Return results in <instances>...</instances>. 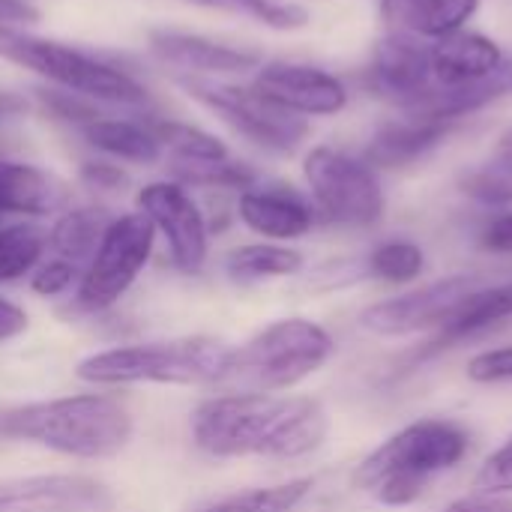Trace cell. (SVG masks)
<instances>
[{"mask_svg":"<svg viewBox=\"0 0 512 512\" xmlns=\"http://www.w3.org/2000/svg\"><path fill=\"white\" fill-rule=\"evenodd\" d=\"M192 438L213 459H300L324 444L327 414L309 396L225 393L195 411Z\"/></svg>","mask_w":512,"mask_h":512,"instance_id":"6da1fadb","label":"cell"},{"mask_svg":"<svg viewBox=\"0 0 512 512\" xmlns=\"http://www.w3.org/2000/svg\"><path fill=\"white\" fill-rule=\"evenodd\" d=\"M0 438L72 459H111L129 444L132 417L111 396H63L0 411Z\"/></svg>","mask_w":512,"mask_h":512,"instance_id":"7a4b0ae2","label":"cell"},{"mask_svg":"<svg viewBox=\"0 0 512 512\" xmlns=\"http://www.w3.org/2000/svg\"><path fill=\"white\" fill-rule=\"evenodd\" d=\"M471 447V435L447 420H420L387 438L366 456L354 474V486L372 492L387 507L414 504L429 480L456 468Z\"/></svg>","mask_w":512,"mask_h":512,"instance_id":"3957f363","label":"cell"},{"mask_svg":"<svg viewBox=\"0 0 512 512\" xmlns=\"http://www.w3.org/2000/svg\"><path fill=\"white\" fill-rule=\"evenodd\" d=\"M234 348L213 336H186L171 342L126 345L90 354L78 363L75 375L87 384L123 387V384H177L210 387L228 372Z\"/></svg>","mask_w":512,"mask_h":512,"instance_id":"277c9868","label":"cell"},{"mask_svg":"<svg viewBox=\"0 0 512 512\" xmlns=\"http://www.w3.org/2000/svg\"><path fill=\"white\" fill-rule=\"evenodd\" d=\"M333 348V336L315 321H276L252 336L246 345L234 348L219 387H228V393L288 390L318 372L333 357Z\"/></svg>","mask_w":512,"mask_h":512,"instance_id":"5b68a950","label":"cell"},{"mask_svg":"<svg viewBox=\"0 0 512 512\" xmlns=\"http://www.w3.org/2000/svg\"><path fill=\"white\" fill-rule=\"evenodd\" d=\"M0 57L51 81L57 90H69L93 102L132 108L150 102L147 90L129 72L66 42L42 39L15 27H0Z\"/></svg>","mask_w":512,"mask_h":512,"instance_id":"8992f818","label":"cell"},{"mask_svg":"<svg viewBox=\"0 0 512 512\" xmlns=\"http://www.w3.org/2000/svg\"><path fill=\"white\" fill-rule=\"evenodd\" d=\"M177 84L189 99L201 102L222 123H228L237 135H243L249 144H255L267 153L288 156L309 135L306 117L291 114V111L279 108L276 102L264 99L252 84L237 87L228 81L192 78V75H177Z\"/></svg>","mask_w":512,"mask_h":512,"instance_id":"52a82bcc","label":"cell"},{"mask_svg":"<svg viewBox=\"0 0 512 512\" xmlns=\"http://www.w3.org/2000/svg\"><path fill=\"white\" fill-rule=\"evenodd\" d=\"M315 213L333 225L369 228L384 216V189L375 168L339 147H312L303 159Z\"/></svg>","mask_w":512,"mask_h":512,"instance_id":"ba28073f","label":"cell"},{"mask_svg":"<svg viewBox=\"0 0 512 512\" xmlns=\"http://www.w3.org/2000/svg\"><path fill=\"white\" fill-rule=\"evenodd\" d=\"M156 228L144 213H126L111 219L105 228L87 270L78 282V306L90 312L111 309L138 279L150 252H153Z\"/></svg>","mask_w":512,"mask_h":512,"instance_id":"9c48e42d","label":"cell"},{"mask_svg":"<svg viewBox=\"0 0 512 512\" xmlns=\"http://www.w3.org/2000/svg\"><path fill=\"white\" fill-rule=\"evenodd\" d=\"M138 207L153 222V228L165 237L174 267L180 273H201L207 261L210 228L201 207L186 192V186L174 180L150 183L141 189Z\"/></svg>","mask_w":512,"mask_h":512,"instance_id":"30bf717a","label":"cell"},{"mask_svg":"<svg viewBox=\"0 0 512 512\" xmlns=\"http://www.w3.org/2000/svg\"><path fill=\"white\" fill-rule=\"evenodd\" d=\"M480 276H447L402 297L375 303L363 312V327L381 336H408L420 330H438L477 288Z\"/></svg>","mask_w":512,"mask_h":512,"instance_id":"8fae6325","label":"cell"},{"mask_svg":"<svg viewBox=\"0 0 512 512\" xmlns=\"http://www.w3.org/2000/svg\"><path fill=\"white\" fill-rule=\"evenodd\" d=\"M252 87L264 99L300 117H333L348 105V90L342 78L309 63H261L252 78Z\"/></svg>","mask_w":512,"mask_h":512,"instance_id":"7c38bea8","label":"cell"},{"mask_svg":"<svg viewBox=\"0 0 512 512\" xmlns=\"http://www.w3.org/2000/svg\"><path fill=\"white\" fill-rule=\"evenodd\" d=\"M363 84L369 93L399 105L402 111L414 108L435 87L429 48L408 33L387 36L384 42H378L372 63L366 66Z\"/></svg>","mask_w":512,"mask_h":512,"instance_id":"4fadbf2b","label":"cell"},{"mask_svg":"<svg viewBox=\"0 0 512 512\" xmlns=\"http://www.w3.org/2000/svg\"><path fill=\"white\" fill-rule=\"evenodd\" d=\"M108 504V489L81 474L0 480V512H102Z\"/></svg>","mask_w":512,"mask_h":512,"instance_id":"5bb4252c","label":"cell"},{"mask_svg":"<svg viewBox=\"0 0 512 512\" xmlns=\"http://www.w3.org/2000/svg\"><path fill=\"white\" fill-rule=\"evenodd\" d=\"M150 51L165 66L177 69L180 75L192 78H219V75H243L249 69L261 66V54L252 48L222 45L201 33L156 27L147 33Z\"/></svg>","mask_w":512,"mask_h":512,"instance_id":"9a60e30c","label":"cell"},{"mask_svg":"<svg viewBox=\"0 0 512 512\" xmlns=\"http://www.w3.org/2000/svg\"><path fill=\"white\" fill-rule=\"evenodd\" d=\"M456 120H435V117H420V114H405L399 120H390L378 126L372 141L366 144L363 159L372 168H405L429 156L435 147H441L453 129Z\"/></svg>","mask_w":512,"mask_h":512,"instance_id":"2e32d148","label":"cell"},{"mask_svg":"<svg viewBox=\"0 0 512 512\" xmlns=\"http://www.w3.org/2000/svg\"><path fill=\"white\" fill-rule=\"evenodd\" d=\"M237 213L243 225L270 240H297L315 225V207L291 186H252L240 192Z\"/></svg>","mask_w":512,"mask_h":512,"instance_id":"e0dca14e","label":"cell"},{"mask_svg":"<svg viewBox=\"0 0 512 512\" xmlns=\"http://www.w3.org/2000/svg\"><path fill=\"white\" fill-rule=\"evenodd\" d=\"M432 75L441 87L480 84L504 72V51L495 39L483 33H450L429 48Z\"/></svg>","mask_w":512,"mask_h":512,"instance_id":"ac0fdd59","label":"cell"},{"mask_svg":"<svg viewBox=\"0 0 512 512\" xmlns=\"http://www.w3.org/2000/svg\"><path fill=\"white\" fill-rule=\"evenodd\" d=\"M66 198L63 183L27 162L0 159V219L48 216Z\"/></svg>","mask_w":512,"mask_h":512,"instance_id":"d6986e66","label":"cell"},{"mask_svg":"<svg viewBox=\"0 0 512 512\" xmlns=\"http://www.w3.org/2000/svg\"><path fill=\"white\" fill-rule=\"evenodd\" d=\"M512 318V282L504 285H489V288H477L435 333V339L429 342L426 354H438L444 348H453L465 339H474L486 330H492L495 324Z\"/></svg>","mask_w":512,"mask_h":512,"instance_id":"ffe728a7","label":"cell"},{"mask_svg":"<svg viewBox=\"0 0 512 512\" xmlns=\"http://www.w3.org/2000/svg\"><path fill=\"white\" fill-rule=\"evenodd\" d=\"M84 141L105 156H114L120 162H135V165H153L162 159L165 147L144 120H129V117H96L93 123L78 129Z\"/></svg>","mask_w":512,"mask_h":512,"instance_id":"44dd1931","label":"cell"},{"mask_svg":"<svg viewBox=\"0 0 512 512\" xmlns=\"http://www.w3.org/2000/svg\"><path fill=\"white\" fill-rule=\"evenodd\" d=\"M108 225H111V216L99 207L69 210L45 234V252H48V258L72 264L78 273H84Z\"/></svg>","mask_w":512,"mask_h":512,"instance_id":"7402d4cb","label":"cell"},{"mask_svg":"<svg viewBox=\"0 0 512 512\" xmlns=\"http://www.w3.org/2000/svg\"><path fill=\"white\" fill-rule=\"evenodd\" d=\"M303 267V255L288 246L276 243H252L228 252L225 270L240 282H261V279H279L291 276Z\"/></svg>","mask_w":512,"mask_h":512,"instance_id":"603a6c76","label":"cell"},{"mask_svg":"<svg viewBox=\"0 0 512 512\" xmlns=\"http://www.w3.org/2000/svg\"><path fill=\"white\" fill-rule=\"evenodd\" d=\"M477 9L480 0H414L402 18V27L417 36L444 39L450 33H459Z\"/></svg>","mask_w":512,"mask_h":512,"instance_id":"cb8c5ba5","label":"cell"},{"mask_svg":"<svg viewBox=\"0 0 512 512\" xmlns=\"http://www.w3.org/2000/svg\"><path fill=\"white\" fill-rule=\"evenodd\" d=\"M315 489V477H297L279 486L252 489L243 495L222 498L216 504H207L195 512H294Z\"/></svg>","mask_w":512,"mask_h":512,"instance_id":"d4e9b609","label":"cell"},{"mask_svg":"<svg viewBox=\"0 0 512 512\" xmlns=\"http://www.w3.org/2000/svg\"><path fill=\"white\" fill-rule=\"evenodd\" d=\"M171 174L177 177L174 183H192V186H207V189H252L258 174L246 162L228 159H171Z\"/></svg>","mask_w":512,"mask_h":512,"instance_id":"484cf974","label":"cell"},{"mask_svg":"<svg viewBox=\"0 0 512 512\" xmlns=\"http://www.w3.org/2000/svg\"><path fill=\"white\" fill-rule=\"evenodd\" d=\"M45 258V234L36 225H3L0 228V282H15L39 267Z\"/></svg>","mask_w":512,"mask_h":512,"instance_id":"4316f807","label":"cell"},{"mask_svg":"<svg viewBox=\"0 0 512 512\" xmlns=\"http://www.w3.org/2000/svg\"><path fill=\"white\" fill-rule=\"evenodd\" d=\"M147 123L156 132V138L162 141V147L171 153V159H207L210 162V159L231 156L228 147L216 135H210L192 123H183V120H147Z\"/></svg>","mask_w":512,"mask_h":512,"instance_id":"83f0119b","label":"cell"},{"mask_svg":"<svg viewBox=\"0 0 512 512\" xmlns=\"http://www.w3.org/2000/svg\"><path fill=\"white\" fill-rule=\"evenodd\" d=\"M201 9H216V12H231L252 18L264 27L273 30H297L309 21V12L297 3H282V0H186Z\"/></svg>","mask_w":512,"mask_h":512,"instance_id":"f1b7e54d","label":"cell"},{"mask_svg":"<svg viewBox=\"0 0 512 512\" xmlns=\"http://www.w3.org/2000/svg\"><path fill=\"white\" fill-rule=\"evenodd\" d=\"M423 267H426V255L411 240H387L375 246L372 255L366 258V273L390 285L414 282L423 273Z\"/></svg>","mask_w":512,"mask_h":512,"instance_id":"f546056e","label":"cell"},{"mask_svg":"<svg viewBox=\"0 0 512 512\" xmlns=\"http://www.w3.org/2000/svg\"><path fill=\"white\" fill-rule=\"evenodd\" d=\"M459 186L468 198L489 207H512V162L495 156L477 168H468L459 177Z\"/></svg>","mask_w":512,"mask_h":512,"instance_id":"4dcf8cb0","label":"cell"},{"mask_svg":"<svg viewBox=\"0 0 512 512\" xmlns=\"http://www.w3.org/2000/svg\"><path fill=\"white\" fill-rule=\"evenodd\" d=\"M42 108L54 117V120H63V123H72V126H87L93 123L96 117H102V111L96 108L93 99H84L78 93H69V90H57V87H48V90H39L36 93Z\"/></svg>","mask_w":512,"mask_h":512,"instance_id":"1f68e13d","label":"cell"},{"mask_svg":"<svg viewBox=\"0 0 512 512\" xmlns=\"http://www.w3.org/2000/svg\"><path fill=\"white\" fill-rule=\"evenodd\" d=\"M474 492L477 498H495L512 492V438L483 462L480 474L474 477Z\"/></svg>","mask_w":512,"mask_h":512,"instance_id":"d6a6232c","label":"cell"},{"mask_svg":"<svg viewBox=\"0 0 512 512\" xmlns=\"http://www.w3.org/2000/svg\"><path fill=\"white\" fill-rule=\"evenodd\" d=\"M468 378L477 384H504L512 381V345L507 348H492L468 363Z\"/></svg>","mask_w":512,"mask_h":512,"instance_id":"836d02e7","label":"cell"},{"mask_svg":"<svg viewBox=\"0 0 512 512\" xmlns=\"http://www.w3.org/2000/svg\"><path fill=\"white\" fill-rule=\"evenodd\" d=\"M81 279V273L72 264H63L57 258H42L33 270V291L42 297H57L72 288V282Z\"/></svg>","mask_w":512,"mask_h":512,"instance_id":"e575fe53","label":"cell"},{"mask_svg":"<svg viewBox=\"0 0 512 512\" xmlns=\"http://www.w3.org/2000/svg\"><path fill=\"white\" fill-rule=\"evenodd\" d=\"M477 243H480V249H486L492 255H512V207H507L498 216H492L483 225Z\"/></svg>","mask_w":512,"mask_h":512,"instance_id":"d590c367","label":"cell"},{"mask_svg":"<svg viewBox=\"0 0 512 512\" xmlns=\"http://www.w3.org/2000/svg\"><path fill=\"white\" fill-rule=\"evenodd\" d=\"M81 180L87 186H93V189H120L126 183V174L117 165H108V162H84Z\"/></svg>","mask_w":512,"mask_h":512,"instance_id":"8d00e7d4","label":"cell"},{"mask_svg":"<svg viewBox=\"0 0 512 512\" xmlns=\"http://www.w3.org/2000/svg\"><path fill=\"white\" fill-rule=\"evenodd\" d=\"M39 21V9L30 6L27 0H0V27H15L21 30L24 24Z\"/></svg>","mask_w":512,"mask_h":512,"instance_id":"74e56055","label":"cell"},{"mask_svg":"<svg viewBox=\"0 0 512 512\" xmlns=\"http://www.w3.org/2000/svg\"><path fill=\"white\" fill-rule=\"evenodd\" d=\"M24 330H27V315H24V309L0 297V342H9V339L21 336Z\"/></svg>","mask_w":512,"mask_h":512,"instance_id":"f35d334b","label":"cell"},{"mask_svg":"<svg viewBox=\"0 0 512 512\" xmlns=\"http://www.w3.org/2000/svg\"><path fill=\"white\" fill-rule=\"evenodd\" d=\"M447 512H512V507L498 504L492 498H465V501H456Z\"/></svg>","mask_w":512,"mask_h":512,"instance_id":"ab89813d","label":"cell"},{"mask_svg":"<svg viewBox=\"0 0 512 512\" xmlns=\"http://www.w3.org/2000/svg\"><path fill=\"white\" fill-rule=\"evenodd\" d=\"M27 111V99L18 96V93H9V90H0V123L12 120V117H21Z\"/></svg>","mask_w":512,"mask_h":512,"instance_id":"60d3db41","label":"cell"},{"mask_svg":"<svg viewBox=\"0 0 512 512\" xmlns=\"http://www.w3.org/2000/svg\"><path fill=\"white\" fill-rule=\"evenodd\" d=\"M411 3H414V0H381V12H384V18H387L393 27H402V18H405V12L411 9Z\"/></svg>","mask_w":512,"mask_h":512,"instance_id":"b9f144b4","label":"cell"},{"mask_svg":"<svg viewBox=\"0 0 512 512\" xmlns=\"http://www.w3.org/2000/svg\"><path fill=\"white\" fill-rule=\"evenodd\" d=\"M498 156L501 159H510L512 162V126L498 138Z\"/></svg>","mask_w":512,"mask_h":512,"instance_id":"7bdbcfd3","label":"cell"}]
</instances>
